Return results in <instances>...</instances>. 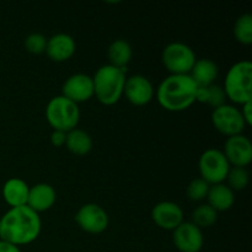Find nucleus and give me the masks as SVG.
<instances>
[{
    "label": "nucleus",
    "mask_w": 252,
    "mask_h": 252,
    "mask_svg": "<svg viewBox=\"0 0 252 252\" xmlns=\"http://www.w3.org/2000/svg\"><path fill=\"white\" fill-rule=\"evenodd\" d=\"M41 229L42 221L38 213L27 206L15 207L0 218V240L20 248L36 241Z\"/></svg>",
    "instance_id": "f257e3e1"
},
{
    "label": "nucleus",
    "mask_w": 252,
    "mask_h": 252,
    "mask_svg": "<svg viewBox=\"0 0 252 252\" xmlns=\"http://www.w3.org/2000/svg\"><path fill=\"white\" fill-rule=\"evenodd\" d=\"M197 85L189 74L174 75L170 74L158 86L155 96L164 110L170 112H181L191 107L196 100Z\"/></svg>",
    "instance_id": "f03ea898"
},
{
    "label": "nucleus",
    "mask_w": 252,
    "mask_h": 252,
    "mask_svg": "<svg viewBox=\"0 0 252 252\" xmlns=\"http://www.w3.org/2000/svg\"><path fill=\"white\" fill-rule=\"evenodd\" d=\"M126 70L105 64L93 76L94 96L100 103L112 106L122 98L126 84Z\"/></svg>",
    "instance_id": "7ed1b4c3"
},
{
    "label": "nucleus",
    "mask_w": 252,
    "mask_h": 252,
    "mask_svg": "<svg viewBox=\"0 0 252 252\" xmlns=\"http://www.w3.org/2000/svg\"><path fill=\"white\" fill-rule=\"evenodd\" d=\"M224 91L228 100L236 105L252 101V63L240 61L231 65L224 79Z\"/></svg>",
    "instance_id": "20e7f679"
},
{
    "label": "nucleus",
    "mask_w": 252,
    "mask_h": 252,
    "mask_svg": "<svg viewBox=\"0 0 252 252\" xmlns=\"http://www.w3.org/2000/svg\"><path fill=\"white\" fill-rule=\"evenodd\" d=\"M46 120L53 130L70 132L80 121L79 106L63 95L54 96L46 106Z\"/></svg>",
    "instance_id": "39448f33"
},
{
    "label": "nucleus",
    "mask_w": 252,
    "mask_h": 252,
    "mask_svg": "<svg viewBox=\"0 0 252 252\" xmlns=\"http://www.w3.org/2000/svg\"><path fill=\"white\" fill-rule=\"evenodd\" d=\"M161 61L170 74L185 75L189 74L197 58L193 49L182 42H171L164 48Z\"/></svg>",
    "instance_id": "423d86ee"
},
{
    "label": "nucleus",
    "mask_w": 252,
    "mask_h": 252,
    "mask_svg": "<svg viewBox=\"0 0 252 252\" xmlns=\"http://www.w3.org/2000/svg\"><path fill=\"white\" fill-rule=\"evenodd\" d=\"M230 164L221 150L211 148L202 153L198 160V170L201 179L209 185L223 184L225 181Z\"/></svg>",
    "instance_id": "0eeeda50"
},
{
    "label": "nucleus",
    "mask_w": 252,
    "mask_h": 252,
    "mask_svg": "<svg viewBox=\"0 0 252 252\" xmlns=\"http://www.w3.org/2000/svg\"><path fill=\"white\" fill-rule=\"evenodd\" d=\"M212 123L214 128L226 137L243 134L246 123L241 116L240 108L234 105H225L216 108L212 112Z\"/></svg>",
    "instance_id": "6e6552de"
},
{
    "label": "nucleus",
    "mask_w": 252,
    "mask_h": 252,
    "mask_svg": "<svg viewBox=\"0 0 252 252\" xmlns=\"http://www.w3.org/2000/svg\"><path fill=\"white\" fill-rule=\"evenodd\" d=\"M74 219L79 228L89 234L103 233L110 223L107 212L96 203H86L81 206Z\"/></svg>",
    "instance_id": "1a4fd4ad"
},
{
    "label": "nucleus",
    "mask_w": 252,
    "mask_h": 252,
    "mask_svg": "<svg viewBox=\"0 0 252 252\" xmlns=\"http://www.w3.org/2000/svg\"><path fill=\"white\" fill-rule=\"evenodd\" d=\"M172 241L180 252H199L203 248L204 236L201 229L191 221H182L172 230Z\"/></svg>",
    "instance_id": "9d476101"
},
{
    "label": "nucleus",
    "mask_w": 252,
    "mask_h": 252,
    "mask_svg": "<svg viewBox=\"0 0 252 252\" xmlns=\"http://www.w3.org/2000/svg\"><path fill=\"white\" fill-rule=\"evenodd\" d=\"M221 152L233 167H246L252 161L251 140L244 134L229 137Z\"/></svg>",
    "instance_id": "9b49d317"
},
{
    "label": "nucleus",
    "mask_w": 252,
    "mask_h": 252,
    "mask_svg": "<svg viewBox=\"0 0 252 252\" xmlns=\"http://www.w3.org/2000/svg\"><path fill=\"white\" fill-rule=\"evenodd\" d=\"M62 95L76 105L94 97L93 76L84 73H76L69 76L62 86Z\"/></svg>",
    "instance_id": "f8f14e48"
},
{
    "label": "nucleus",
    "mask_w": 252,
    "mask_h": 252,
    "mask_svg": "<svg viewBox=\"0 0 252 252\" xmlns=\"http://www.w3.org/2000/svg\"><path fill=\"white\" fill-rule=\"evenodd\" d=\"M123 95L132 105L145 106L153 100L155 90L152 81L147 76L135 74L126 79Z\"/></svg>",
    "instance_id": "ddd939ff"
},
{
    "label": "nucleus",
    "mask_w": 252,
    "mask_h": 252,
    "mask_svg": "<svg viewBox=\"0 0 252 252\" xmlns=\"http://www.w3.org/2000/svg\"><path fill=\"white\" fill-rule=\"evenodd\" d=\"M152 219L160 229L175 230L184 221V211L174 202H159L152 209Z\"/></svg>",
    "instance_id": "4468645a"
},
{
    "label": "nucleus",
    "mask_w": 252,
    "mask_h": 252,
    "mask_svg": "<svg viewBox=\"0 0 252 252\" xmlns=\"http://www.w3.org/2000/svg\"><path fill=\"white\" fill-rule=\"evenodd\" d=\"M76 51V44L73 37L68 33L53 34L51 38H47L46 54L51 61L56 63L66 62L74 56Z\"/></svg>",
    "instance_id": "2eb2a0df"
},
{
    "label": "nucleus",
    "mask_w": 252,
    "mask_h": 252,
    "mask_svg": "<svg viewBox=\"0 0 252 252\" xmlns=\"http://www.w3.org/2000/svg\"><path fill=\"white\" fill-rule=\"evenodd\" d=\"M56 201L57 192L54 187L42 182V184H37L30 187L26 206L39 214L42 212L49 211L54 206Z\"/></svg>",
    "instance_id": "dca6fc26"
},
{
    "label": "nucleus",
    "mask_w": 252,
    "mask_h": 252,
    "mask_svg": "<svg viewBox=\"0 0 252 252\" xmlns=\"http://www.w3.org/2000/svg\"><path fill=\"white\" fill-rule=\"evenodd\" d=\"M30 186L19 177H11L4 184L1 189L2 198L10 208L26 206L29 198Z\"/></svg>",
    "instance_id": "f3484780"
},
{
    "label": "nucleus",
    "mask_w": 252,
    "mask_h": 252,
    "mask_svg": "<svg viewBox=\"0 0 252 252\" xmlns=\"http://www.w3.org/2000/svg\"><path fill=\"white\" fill-rule=\"evenodd\" d=\"M218 73V66L213 61L208 58H202L197 59L189 75L198 88H208L213 85L214 81L217 80Z\"/></svg>",
    "instance_id": "a211bd4d"
},
{
    "label": "nucleus",
    "mask_w": 252,
    "mask_h": 252,
    "mask_svg": "<svg viewBox=\"0 0 252 252\" xmlns=\"http://www.w3.org/2000/svg\"><path fill=\"white\" fill-rule=\"evenodd\" d=\"M206 199L216 212H226L233 207L235 194L225 184H217L211 185Z\"/></svg>",
    "instance_id": "6ab92c4d"
},
{
    "label": "nucleus",
    "mask_w": 252,
    "mask_h": 252,
    "mask_svg": "<svg viewBox=\"0 0 252 252\" xmlns=\"http://www.w3.org/2000/svg\"><path fill=\"white\" fill-rule=\"evenodd\" d=\"M65 148L74 155L84 157L93 149V139L88 132L74 128L73 130L66 133Z\"/></svg>",
    "instance_id": "aec40b11"
},
{
    "label": "nucleus",
    "mask_w": 252,
    "mask_h": 252,
    "mask_svg": "<svg viewBox=\"0 0 252 252\" xmlns=\"http://www.w3.org/2000/svg\"><path fill=\"white\" fill-rule=\"evenodd\" d=\"M133 51L130 44L126 39H116L107 49V57L111 65L126 70L132 59Z\"/></svg>",
    "instance_id": "412c9836"
},
{
    "label": "nucleus",
    "mask_w": 252,
    "mask_h": 252,
    "mask_svg": "<svg viewBox=\"0 0 252 252\" xmlns=\"http://www.w3.org/2000/svg\"><path fill=\"white\" fill-rule=\"evenodd\" d=\"M217 219H218V212L214 211L208 203H203L196 207L194 211L192 212L191 223H193L202 230V229L209 228L213 224H216Z\"/></svg>",
    "instance_id": "4be33fe9"
},
{
    "label": "nucleus",
    "mask_w": 252,
    "mask_h": 252,
    "mask_svg": "<svg viewBox=\"0 0 252 252\" xmlns=\"http://www.w3.org/2000/svg\"><path fill=\"white\" fill-rule=\"evenodd\" d=\"M234 36L244 46H250L252 43V16L250 14H243L238 17L234 25Z\"/></svg>",
    "instance_id": "5701e85b"
},
{
    "label": "nucleus",
    "mask_w": 252,
    "mask_h": 252,
    "mask_svg": "<svg viewBox=\"0 0 252 252\" xmlns=\"http://www.w3.org/2000/svg\"><path fill=\"white\" fill-rule=\"evenodd\" d=\"M228 185L226 186L233 191H241L245 189L249 185V172L245 167H230L226 176Z\"/></svg>",
    "instance_id": "b1692460"
},
{
    "label": "nucleus",
    "mask_w": 252,
    "mask_h": 252,
    "mask_svg": "<svg viewBox=\"0 0 252 252\" xmlns=\"http://www.w3.org/2000/svg\"><path fill=\"white\" fill-rule=\"evenodd\" d=\"M209 187H211V185L204 181L203 179H201V177L193 179L187 186V197H189V201L193 202L203 201V199L207 198Z\"/></svg>",
    "instance_id": "393cba45"
},
{
    "label": "nucleus",
    "mask_w": 252,
    "mask_h": 252,
    "mask_svg": "<svg viewBox=\"0 0 252 252\" xmlns=\"http://www.w3.org/2000/svg\"><path fill=\"white\" fill-rule=\"evenodd\" d=\"M47 46V38L42 33H34L29 34L25 38V48L29 53L32 54H42L46 51Z\"/></svg>",
    "instance_id": "a878e982"
},
{
    "label": "nucleus",
    "mask_w": 252,
    "mask_h": 252,
    "mask_svg": "<svg viewBox=\"0 0 252 252\" xmlns=\"http://www.w3.org/2000/svg\"><path fill=\"white\" fill-rule=\"evenodd\" d=\"M208 101H207V105L209 107H212L213 110L220 107V106L225 105L226 103V95L225 91H224L223 86L218 85V84H213L208 88Z\"/></svg>",
    "instance_id": "bb28decb"
},
{
    "label": "nucleus",
    "mask_w": 252,
    "mask_h": 252,
    "mask_svg": "<svg viewBox=\"0 0 252 252\" xmlns=\"http://www.w3.org/2000/svg\"><path fill=\"white\" fill-rule=\"evenodd\" d=\"M66 139V133L62 132V130H53L51 134V143L53 147L61 148L65 145Z\"/></svg>",
    "instance_id": "cd10ccee"
},
{
    "label": "nucleus",
    "mask_w": 252,
    "mask_h": 252,
    "mask_svg": "<svg viewBox=\"0 0 252 252\" xmlns=\"http://www.w3.org/2000/svg\"><path fill=\"white\" fill-rule=\"evenodd\" d=\"M240 112L246 126H252V101H249V102L241 105Z\"/></svg>",
    "instance_id": "c85d7f7f"
},
{
    "label": "nucleus",
    "mask_w": 252,
    "mask_h": 252,
    "mask_svg": "<svg viewBox=\"0 0 252 252\" xmlns=\"http://www.w3.org/2000/svg\"><path fill=\"white\" fill-rule=\"evenodd\" d=\"M208 88H198V86H197L196 95H194V100H196V102L206 103L207 105V101H208V94H209Z\"/></svg>",
    "instance_id": "c756f323"
},
{
    "label": "nucleus",
    "mask_w": 252,
    "mask_h": 252,
    "mask_svg": "<svg viewBox=\"0 0 252 252\" xmlns=\"http://www.w3.org/2000/svg\"><path fill=\"white\" fill-rule=\"evenodd\" d=\"M0 252H21L20 248L0 240Z\"/></svg>",
    "instance_id": "7c9ffc66"
}]
</instances>
